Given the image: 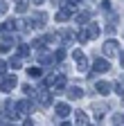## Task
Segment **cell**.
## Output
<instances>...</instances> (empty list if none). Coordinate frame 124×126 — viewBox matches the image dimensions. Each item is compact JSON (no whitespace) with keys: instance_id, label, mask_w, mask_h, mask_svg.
Segmentation results:
<instances>
[{"instance_id":"cell-4","label":"cell","mask_w":124,"mask_h":126,"mask_svg":"<svg viewBox=\"0 0 124 126\" xmlns=\"http://www.w3.org/2000/svg\"><path fill=\"white\" fill-rule=\"evenodd\" d=\"M72 59H74V65H77V70H88V59L84 56V52L81 50H74L72 52Z\"/></svg>"},{"instance_id":"cell-3","label":"cell","mask_w":124,"mask_h":126,"mask_svg":"<svg viewBox=\"0 0 124 126\" xmlns=\"http://www.w3.org/2000/svg\"><path fill=\"white\" fill-rule=\"evenodd\" d=\"M14 108H16V115H18V117H23L25 113H32L36 106H34L32 101H27V99H20V101H16V104H14Z\"/></svg>"},{"instance_id":"cell-27","label":"cell","mask_w":124,"mask_h":126,"mask_svg":"<svg viewBox=\"0 0 124 126\" xmlns=\"http://www.w3.org/2000/svg\"><path fill=\"white\" fill-rule=\"evenodd\" d=\"M54 59H56V61H63V59H66V52H63V50H56V52H54Z\"/></svg>"},{"instance_id":"cell-28","label":"cell","mask_w":124,"mask_h":126,"mask_svg":"<svg viewBox=\"0 0 124 126\" xmlns=\"http://www.w3.org/2000/svg\"><path fill=\"white\" fill-rule=\"evenodd\" d=\"M113 124H124V117L122 115H113Z\"/></svg>"},{"instance_id":"cell-19","label":"cell","mask_w":124,"mask_h":126,"mask_svg":"<svg viewBox=\"0 0 124 126\" xmlns=\"http://www.w3.org/2000/svg\"><path fill=\"white\" fill-rule=\"evenodd\" d=\"M77 41H79V43H88V41H90V34H88V29H81L79 34H77Z\"/></svg>"},{"instance_id":"cell-21","label":"cell","mask_w":124,"mask_h":126,"mask_svg":"<svg viewBox=\"0 0 124 126\" xmlns=\"http://www.w3.org/2000/svg\"><path fill=\"white\" fill-rule=\"evenodd\" d=\"M20 65H23V56H20V54H18V56H14V59L9 61V68H16V70H18Z\"/></svg>"},{"instance_id":"cell-17","label":"cell","mask_w":124,"mask_h":126,"mask_svg":"<svg viewBox=\"0 0 124 126\" xmlns=\"http://www.w3.org/2000/svg\"><path fill=\"white\" fill-rule=\"evenodd\" d=\"M68 97L70 99H81L84 97V90L81 88H68Z\"/></svg>"},{"instance_id":"cell-29","label":"cell","mask_w":124,"mask_h":126,"mask_svg":"<svg viewBox=\"0 0 124 126\" xmlns=\"http://www.w3.org/2000/svg\"><path fill=\"white\" fill-rule=\"evenodd\" d=\"M102 9H104V11H111V2H108V0H104V2H102Z\"/></svg>"},{"instance_id":"cell-12","label":"cell","mask_w":124,"mask_h":126,"mask_svg":"<svg viewBox=\"0 0 124 126\" xmlns=\"http://www.w3.org/2000/svg\"><path fill=\"white\" fill-rule=\"evenodd\" d=\"M52 61H56V59L50 56L48 52H45V47H43V50L38 52V63H41V65H52Z\"/></svg>"},{"instance_id":"cell-30","label":"cell","mask_w":124,"mask_h":126,"mask_svg":"<svg viewBox=\"0 0 124 126\" xmlns=\"http://www.w3.org/2000/svg\"><path fill=\"white\" fill-rule=\"evenodd\" d=\"M23 92H25V94H32L34 90H32V86H27V83H25V86H23Z\"/></svg>"},{"instance_id":"cell-35","label":"cell","mask_w":124,"mask_h":126,"mask_svg":"<svg viewBox=\"0 0 124 126\" xmlns=\"http://www.w3.org/2000/svg\"><path fill=\"white\" fill-rule=\"evenodd\" d=\"M32 2H34V5H43V2H45V0H32Z\"/></svg>"},{"instance_id":"cell-7","label":"cell","mask_w":124,"mask_h":126,"mask_svg":"<svg viewBox=\"0 0 124 126\" xmlns=\"http://www.w3.org/2000/svg\"><path fill=\"white\" fill-rule=\"evenodd\" d=\"M95 90H97L99 94H104V97H106V94H111V92H113V83H108V81H97V83H95Z\"/></svg>"},{"instance_id":"cell-14","label":"cell","mask_w":124,"mask_h":126,"mask_svg":"<svg viewBox=\"0 0 124 126\" xmlns=\"http://www.w3.org/2000/svg\"><path fill=\"white\" fill-rule=\"evenodd\" d=\"M74 122L79 124V126H86V124H90V122H88V115L84 113V110H77V113H74Z\"/></svg>"},{"instance_id":"cell-18","label":"cell","mask_w":124,"mask_h":126,"mask_svg":"<svg viewBox=\"0 0 124 126\" xmlns=\"http://www.w3.org/2000/svg\"><path fill=\"white\" fill-rule=\"evenodd\" d=\"M11 47H14V41H11V38L2 41V43H0V54H7V52H11Z\"/></svg>"},{"instance_id":"cell-23","label":"cell","mask_w":124,"mask_h":126,"mask_svg":"<svg viewBox=\"0 0 124 126\" xmlns=\"http://www.w3.org/2000/svg\"><path fill=\"white\" fill-rule=\"evenodd\" d=\"M18 54H20L23 59H27V56H29V45H18Z\"/></svg>"},{"instance_id":"cell-26","label":"cell","mask_w":124,"mask_h":126,"mask_svg":"<svg viewBox=\"0 0 124 126\" xmlns=\"http://www.w3.org/2000/svg\"><path fill=\"white\" fill-rule=\"evenodd\" d=\"M7 9H9L7 0H0V16H5V14H7Z\"/></svg>"},{"instance_id":"cell-20","label":"cell","mask_w":124,"mask_h":126,"mask_svg":"<svg viewBox=\"0 0 124 126\" xmlns=\"http://www.w3.org/2000/svg\"><path fill=\"white\" fill-rule=\"evenodd\" d=\"M27 7H29V2H27V0H18L16 11H18V14H27Z\"/></svg>"},{"instance_id":"cell-8","label":"cell","mask_w":124,"mask_h":126,"mask_svg":"<svg viewBox=\"0 0 124 126\" xmlns=\"http://www.w3.org/2000/svg\"><path fill=\"white\" fill-rule=\"evenodd\" d=\"M38 101H41V106H50L52 104V92L45 90V88H38Z\"/></svg>"},{"instance_id":"cell-2","label":"cell","mask_w":124,"mask_h":126,"mask_svg":"<svg viewBox=\"0 0 124 126\" xmlns=\"http://www.w3.org/2000/svg\"><path fill=\"white\" fill-rule=\"evenodd\" d=\"M102 52H104V56H115V54L120 52V43H117L115 38H108V41L102 45Z\"/></svg>"},{"instance_id":"cell-32","label":"cell","mask_w":124,"mask_h":126,"mask_svg":"<svg viewBox=\"0 0 124 126\" xmlns=\"http://www.w3.org/2000/svg\"><path fill=\"white\" fill-rule=\"evenodd\" d=\"M120 63H122V68H124V50L120 52Z\"/></svg>"},{"instance_id":"cell-1","label":"cell","mask_w":124,"mask_h":126,"mask_svg":"<svg viewBox=\"0 0 124 126\" xmlns=\"http://www.w3.org/2000/svg\"><path fill=\"white\" fill-rule=\"evenodd\" d=\"M18 86V79L14 74H0V92H11Z\"/></svg>"},{"instance_id":"cell-22","label":"cell","mask_w":124,"mask_h":126,"mask_svg":"<svg viewBox=\"0 0 124 126\" xmlns=\"http://www.w3.org/2000/svg\"><path fill=\"white\" fill-rule=\"evenodd\" d=\"M5 32H7V34H9V32H14V29H16V20H5Z\"/></svg>"},{"instance_id":"cell-25","label":"cell","mask_w":124,"mask_h":126,"mask_svg":"<svg viewBox=\"0 0 124 126\" xmlns=\"http://www.w3.org/2000/svg\"><path fill=\"white\" fill-rule=\"evenodd\" d=\"M115 92H120V94H124V79H120V81L115 83Z\"/></svg>"},{"instance_id":"cell-11","label":"cell","mask_w":124,"mask_h":126,"mask_svg":"<svg viewBox=\"0 0 124 126\" xmlns=\"http://www.w3.org/2000/svg\"><path fill=\"white\" fill-rule=\"evenodd\" d=\"M106 110H108V106H106L104 101H99V104H92V113H95V119H102Z\"/></svg>"},{"instance_id":"cell-13","label":"cell","mask_w":124,"mask_h":126,"mask_svg":"<svg viewBox=\"0 0 124 126\" xmlns=\"http://www.w3.org/2000/svg\"><path fill=\"white\" fill-rule=\"evenodd\" d=\"M68 115H70V106H68V104H56V117L63 119V117H68Z\"/></svg>"},{"instance_id":"cell-16","label":"cell","mask_w":124,"mask_h":126,"mask_svg":"<svg viewBox=\"0 0 124 126\" xmlns=\"http://www.w3.org/2000/svg\"><path fill=\"white\" fill-rule=\"evenodd\" d=\"M90 18H92L90 11H79V14H77V23H79V25H88Z\"/></svg>"},{"instance_id":"cell-36","label":"cell","mask_w":124,"mask_h":126,"mask_svg":"<svg viewBox=\"0 0 124 126\" xmlns=\"http://www.w3.org/2000/svg\"><path fill=\"white\" fill-rule=\"evenodd\" d=\"M122 101H124V99H122Z\"/></svg>"},{"instance_id":"cell-24","label":"cell","mask_w":124,"mask_h":126,"mask_svg":"<svg viewBox=\"0 0 124 126\" xmlns=\"http://www.w3.org/2000/svg\"><path fill=\"white\" fill-rule=\"evenodd\" d=\"M29 77H43V68H29Z\"/></svg>"},{"instance_id":"cell-31","label":"cell","mask_w":124,"mask_h":126,"mask_svg":"<svg viewBox=\"0 0 124 126\" xmlns=\"http://www.w3.org/2000/svg\"><path fill=\"white\" fill-rule=\"evenodd\" d=\"M23 124H25V126H32V124H34V119H32V117H25V119H23Z\"/></svg>"},{"instance_id":"cell-15","label":"cell","mask_w":124,"mask_h":126,"mask_svg":"<svg viewBox=\"0 0 124 126\" xmlns=\"http://www.w3.org/2000/svg\"><path fill=\"white\" fill-rule=\"evenodd\" d=\"M86 29H88L90 38H97V36L102 34V29H99V25H97V23H88V27H86Z\"/></svg>"},{"instance_id":"cell-5","label":"cell","mask_w":124,"mask_h":126,"mask_svg":"<svg viewBox=\"0 0 124 126\" xmlns=\"http://www.w3.org/2000/svg\"><path fill=\"white\" fill-rule=\"evenodd\" d=\"M54 18H56V23H66V20H70V18H72V5L61 7V9L54 14Z\"/></svg>"},{"instance_id":"cell-34","label":"cell","mask_w":124,"mask_h":126,"mask_svg":"<svg viewBox=\"0 0 124 126\" xmlns=\"http://www.w3.org/2000/svg\"><path fill=\"white\" fill-rule=\"evenodd\" d=\"M5 34H7V32H5V27H2V25H0V38H2Z\"/></svg>"},{"instance_id":"cell-6","label":"cell","mask_w":124,"mask_h":126,"mask_svg":"<svg viewBox=\"0 0 124 126\" xmlns=\"http://www.w3.org/2000/svg\"><path fill=\"white\" fill-rule=\"evenodd\" d=\"M59 38H61V43L72 45L74 38H77V34H74V29H61V32H59Z\"/></svg>"},{"instance_id":"cell-9","label":"cell","mask_w":124,"mask_h":126,"mask_svg":"<svg viewBox=\"0 0 124 126\" xmlns=\"http://www.w3.org/2000/svg\"><path fill=\"white\" fill-rule=\"evenodd\" d=\"M92 68H95V72H97V74H102V72H108V70H111V65H108V61H106V59H95Z\"/></svg>"},{"instance_id":"cell-33","label":"cell","mask_w":124,"mask_h":126,"mask_svg":"<svg viewBox=\"0 0 124 126\" xmlns=\"http://www.w3.org/2000/svg\"><path fill=\"white\" fill-rule=\"evenodd\" d=\"M79 2H81V0H68V5H72V7H74V5H79Z\"/></svg>"},{"instance_id":"cell-10","label":"cell","mask_w":124,"mask_h":126,"mask_svg":"<svg viewBox=\"0 0 124 126\" xmlns=\"http://www.w3.org/2000/svg\"><path fill=\"white\" fill-rule=\"evenodd\" d=\"M32 23H34V29L45 27V23H48V16H45L43 11H38V14H34V16H32Z\"/></svg>"}]
</instances>
